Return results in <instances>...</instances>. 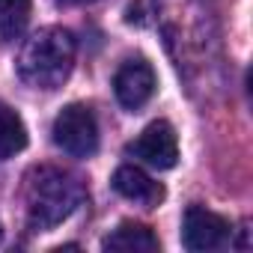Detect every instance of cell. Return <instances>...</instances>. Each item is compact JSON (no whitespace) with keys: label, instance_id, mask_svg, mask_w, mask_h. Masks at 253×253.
Wrapping results in <instances>:
<instances>
[{"label":"cell","instance_id":"8992f818","mask_svg":"<svg viewBox=\"0 0 253 253\" xmlns=\"http://www.w3.org/2000/svg\"><path fill=\"white\" fill-rule=\"evenodd\" d=\"M155 86H158L155 72L143 57L125 60L113 75V92H116V101L125 110H140L155 95Z\"/></svg>","mask_w":253,"mask_h":253},{"label":"cell","instance_id":"6da1fadb","mask_svg":"<svg viewBox=\"0 0 253 253\" xmlns=\"http://www.w3.org/2000/svg\"><path fill=\"white\" fill-rule=\"evenodd\" d=\"M86 200V188L78 176L60 167H36L24 185V211L33 232H51L69 220Z\"/></svg>","mask_w":253,"mask_h":253},{"label":"cell","instance_id":"3957f363","mask_svg":"<svg viewBox=\"0 0 253 253\" xmlns=\"http://www.w3.org/2000/svg\"><path fill=\"white\" fill-rule=\"evenodd\" d=\"M54 143L72 158H89L98 149V122L86 104H69L54 119Z\"/></svg>","mask_w":253,"mask_h":253},{"label":"cell","instance_id":"8fae6325","mask_svg":"<svg viewBox=\"0 0 253 253\" xmlns=\"http://www.w3.org/2000/svg\"><path fill=\"white\" fill-rule=\"evenodd\" d=\"M57 3H66L69 6V3H89V0H57Z\"/></svg>","mask_w":253,"mask_h":253},{"label":"cell","instance_id":"9c48e42d","mask_svg":"<svg viewBox=\"0 0 253 253\" xmlns=\"http://www.w3.org/2000/svg\"><path fill=\"white\" fill-rule=\"evenodd\" d=\"M27 146V125L24 119L0 101V161H6L12 155H18Z\"/></svg>","mask_w":253,"mask_h":253},{"label":"cell","instance_id":"ba28073f","mask_svg":"<svg viewBox=\"0 0 253 253\" xmlns=\"http://www.w3.org/2000/svg\"><path fill=\"white\" fill-rule=\"evenodd\" d=\"M101 247L104 250H122V253H158L161 250V241H158V235L146 223L125 220V223H119L101 241Z\"/></svg>","mask_w":253,"mask_h":253},{"label":"cell","instance_id":"7a4b0ae2","mask_svg":"<svg viewBox=\"0 0 253 253\" xmlns=\"http://www.w3.org/2000/svg\"><path fill=\"white\" fill-rule=\"evenodd\" d=\"M75 69V39L63 27L33 33L18 54V78L33 89H57Z\"/></svg>","mask_w":253,"mask_h":253},{"label":"cell","instance_id":"5b68a950","mask_svg":"<svg viewBox=\"0 0 253 253\" xmlns=\"http://www.w3.org/2000/svg\"><path fill=\"white\" fill-rule=\"evenodd\" d=\"M128 155H134L137 161H143L152 170H173L179 161V140L173 125L158 119L140 131V137L134 143H128Z\"/></svg>","mask_w":253,"mask_h":253},{"label":"cell","instance_id":"277c9868","mask_svg":"<svg viewBox=\"0 0 253 253\" xmlns=\"http://www.w3.org/2000/svg\"><path fill=\"white\" fill-rule=\"evenodd\" d=\"M232 238V223L203 206H191L182 220V244L191 253L223 250Z\"/></svg>","mask_w":253,"mask_h":253},{"label":"cell","instance_id":"52a82bcc","mask_svg":"<svg viewBox=\"0 0 253 253\" xmlns=\"http://www.w3.org/2000/svg\"><path fill=\"white\" fill-rule=\"evenodd\" d=\"M110 185H113V191H116L119 197L131 200V203H137V206H143V209H155V206L164 200V188H161L158 182H152L140 167H131V164L119 167V170L113 173Z\"/></svg>","mask_w":253,"mask_h":253},{"label":"cell","instance_id":"7c38bea8","mask_svg":"<svg viewBox=\"0 0 253 253\" xmlns=\"http://www.w3.org/2000/svg\"><path fill=\"white\" fill-rule=\"evenodd\" d=\"M0 241H3V226H0Z\"/></svg>","mask_w":253,"mask_h":253},{"label":"cell","instance_id":"30bf717a","mask_svg":"<svg viewBox=\"0 0 253 253\" xmlns=\"http://www.w3.org/2000/svg\"><path fill=\"white\" fill-rule=\"evenodd\" d=\"M33 0H0V42H15L30 21Z\"/></svg>","mask_w":253,"mask_h":253}]
</instances>
